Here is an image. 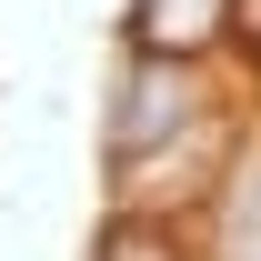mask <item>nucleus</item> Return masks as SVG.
<instances>
[{
    "label": "nucleus",
    "instance_id": "nucleus-1",
    "mask_svg": "<svg viewBox=\"0 0 261 261\" xmlns=\"http://www.w3.org/2000/svg\"><path fill=\"white\" fill-rule=\"evenodd\" d=\"M191 130H201V81H191V61L141 50V70L121 81V111H111V151H121V161H141V151L191 141Z\"/></svg>",
    "mask_w": 261,
    "mask_h": 261
},
{
    "label": "nucleus",
    "instance_id": "nucleus-2",
    "mask_svg": "<svg viewBox=\"0 0 261 261\" xmlns=\"http://www.w3.org/2000/svg\"><path fill=\"white\" fill-rule=\"evenodd\" d=\"M130 31H141V50H161V61H201L231 31V0H141Z\"/></svg>",
    "mask_w": 261,
    "mask_h": 261
},
{
    "label": "nucleus",
    "instance_id": "nucleus-3",
    "mask_svg": "<svg viewBox=\"0 0 261 261\" xmlns=\"http://www.w3.org/2000/svg\"><path fill=\"white\" fill-rule=\"evenodd\" d=\"M111 261H171V241H161V231H141V221H130L121 241H111Z\"/></svg>",
    "mask_w": 261,
    "mask_h": 261
},
{
    "label": "nucleus",
    "instance_id": "nucleus-4",
    "mask_svg": "<svg viewBox=\"0 0 261 261\" xmlns=\"http://www.w3.org/2000/svg\"><path fill=\"white\" fill-rule=\"evenodd\" d=\"M231 31H241V40H261V0H231Z\"/></svg>",
    "mask_w": 261,
    "mask_h": 261
}]
</instances>
